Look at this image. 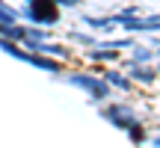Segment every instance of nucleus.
Returning a JSON list of instances; mask_svg holds the SVG:
<instances>
[{
    "label": "nucleus",
    "mask_w": 160,
    "mask_h": 148,
    "mask_svg": "<svg viewBox=\"0 0 160 148\" xmlns=\"http://www.w3.org/2000/svg\"><path fill=\"white\" fill-rule=\"evenodd\" d=\"M145 59H151V53L145 51V47H137V53H133V62H145Z\"/></svg>",
    "instance_id": "nucleus-10"
},
{
    "label": "nucleus",
    "mask_w": 160,
    "mask_h": 148,
    "mask_svg": "<svg viewBox=\"0 0 160 148\" xmlns=\"http://www.w3.org/2000/svg\"><path fill=\"white\" fill-rule=\"evenodd\" d=\"M27 3H30V0H27Z\"/></svg>",
    "instance_id": "nucleus-13"
},
{
    "label": "nucleus",
    "mask_w": 160,
    "mask_h": 148,
    "mask_svg": "<svg viewBox=\"0 0 160 148\" xmlns=\"http://www.w3.org/2000/svg\"><path fill=\"white\" fill-rule=\"evenodd\" d=\"M0 36H6V39H27V27H21V24H0Z\"/></svg>",
    "instance_id": "nucleus-4"
},
{
    "label": "nucleus",
    "mask_w": 160,
    "mask_h": 148,
    "mask_svg": "<svg viewBox=\"0 0 160 148\" xmlns=\"http://www.w3.org/2000/svg\"><path fill=\"white\" fill-rule=\"evenodd\" d=\"M27 15L36 24H53L59 18V6H57V0H30Z\"/></svg>",
    "instance_id": "nucleus-2"
},
{
    "label": "nucleus",
    "mask_w": 160,
    "mask_h": 148,
    "mask_svg": "<svg viewBox=\"0 0 160 148\" xmlns=\"http://www.w3.org/2000/svg\"><path fill=\"white\" fill-rule=\"evenodd\" d=\"M104 80H110L113 86H119V89H128V80L122 77L119 71H104Z\"/></svg>",
    "instance_id": "nucleus-6"
},
{
    "label": "nucleus",
    "mask_w": 160,
    "mask_h": 148,
    "mask_svg": "<svg viewBox=\"0 0 160 148\" xmlns=\"http://www.w3.org/2000/svg\"><path fill=\"white\" fill-rule=\"evenodd\" d=\"M68 83H74V86H80V89H86L92 98H95V101L110 98V86H107V80H101V77H92V74H71Z\"/></svg>",
    "instance_id": "nucleus-1"
},
{
    "label": "nucleus",
    "mask_w": 160,
    "mask_h": 148,
    "mask_svg": "<svg viewBox=\"0 0 160 148\" xmlns=\"http://www.w3.org/2000/svg\"><path fill=\"white\" fill-rule=\"evenodd\" d=\"M27 62L39 65V68H45V71H59V68H62L57 59H45V57H39V53H30V59H27Z\"/></svg>",
    "instance_id": "nucleus-5"
},
{
    "label": "nucleus",
    "mask_w": 160,
    "mask_h": 148,
    "mask_svg": "<svg viewBox=\"0 0 160 148\" xmlns=\"http://www.w3.org/2000/svg\"><path fill=\"white\" fill-rule=\"evenodd\" d=\"M131 68H133V77L142 80V83H151V80H154V71H151V68H137V62H133Z\"/></svg>",
    "instance_id": "nucleus-7"
},
{
    "label": "nucleus",
    "mask_w": 160,
    "mask_h": 148,
    "mask_svg": "<svg viewBox=\"0 0 160 148\" xmlns=\"http://www.w3.org/2000/svg\"><path fill=\"white\" fill-rule=\"evenodd\" d=\"M157 71H160V65H157Z\"/></svg>",
    "instance_id": "nucleus-12"
},
{
    "label": "nucleus",
    "mask_w": 160,
    "mask_h": 148,
    "mask_svg": "<svg viewBox=\"0 0 160 148\" xmlns=\"http://www.w3.org/2000/svg\"><path fill=\"white\" fill-rule=\"evenodd\" d=\"M57 3H62V6H77L80 0H57Z\"/></svg>",
    "instance_id": "nucleus-11"
},
{
    "label": "nucleus",
    "mask_w": 160,
    "mask_h": 148,
    "mask_svg": "<svg viewBox=\"0 0 160 148\" xmlns=\"http://www.w3.org/2000/svg\"><path fill=\"white\" fill-rule=\"evenodd\" d=\"M15 9H6V6L3 3H0V24H12V21H15Z\"/></svg>",
    "instance_id": "nucleus-8"
},
{
    "label": "nucleus",
    "mask_w": 160,
    "mask_h": 148,
    "mask_svg": "<svg viewBox=\"0 0 160 148\" xmlns=\"http://www.w3.org/2000/svg\"><path fill=\"white\" fill-rule=\"evenodd\" d=\"M104 116H107L116 127H122V131H131V125H137V121H133V113L128 107H107Z\"/></svg>",
    "instance_id": "nucleus-3"
},
{
    "label": "nucleus",
    "mask_w": 160,
    "mask_h": 148,
    "mask_svg": "<svg viewBox=\"0 0 160 148\" xmlns=\"http://www.w3.org/2000/svg\"><path fill=\"white\" fill-rule=\"evenodd\" d=\"M116 57H119L116 51H95L92 53V59H116Z\"/></svg>",
    "instance_id": "nucleus-9"
}]
</instances>
